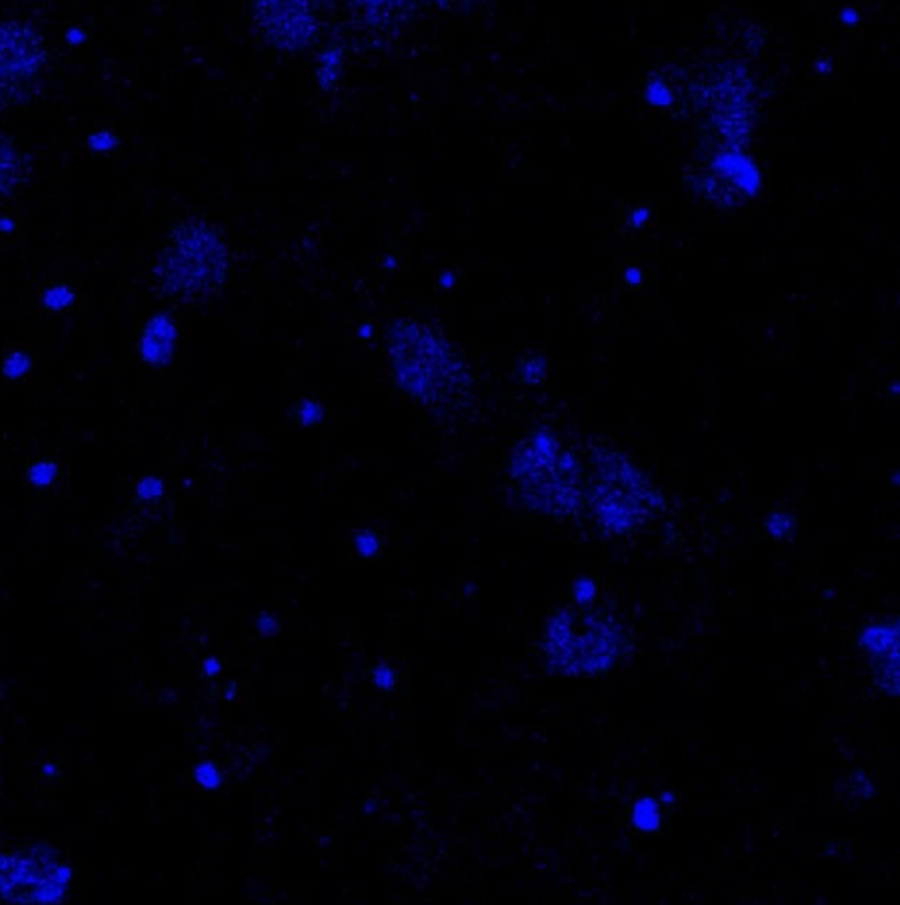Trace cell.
Returning <instances> with one entry per match:
<instances>
[{
	"instance_id": "cell-6",
	"label": "cell",
	"mask_w": 900,
	"mask_h": 905,
	"mask_svg": "<svg viewBox=\"0 0 900 905\" xmlns=\"http://www.w3.org/2000/svg\"><path fill=\"white\" fill-rule=\"evenodd\" d=\"M179 329L170 313H154L147 320L142 336H140V356L145 365L153 368H167L174 361Z\"/></svg>"
},
{
	"instance_id": "cell-28",
	"label": "cell",
	"mask_w": 900,
	"mask_h": 905,
	"mask_svg": "<svg viewBox=\"0 0 900 905\" xmlns=\"http://www.w3.org/2000/svg\"><path fill=\"white\" fill-rule=\"evenodd\" d=\"M625 280L628 283H639L641 282V273H639L637 269H628V271H626Z\"/></svg>"
},
{
	"instance_id": "cell-23",
	"label": "cell",
	"mask_w": 900,
	"mask_h": 905,
	"mask_svg": "<svg viewBox=\"0 0 900 905\" xmlns=\"http://www.w3.org/2000/svg\"><path fill=\"white\" fill-rule=\"evenodd\" d=\"M255 628H257V632L262 637H271V635L280 632V623H278V619L273 614L264 612V614H259V617H257Z\"/></svg>"
},
{
	"instance_id": "cell-8",
	"label": "cell",
	"mask_w": 900,
	"mask_h": 905,
	"mask_svg": "<svg viewBox=\"0 0 900 905\" xmlns=\"http://www.w3.org/2000/svg\"><path fill=\"white\" fill-rule=\"evenodd\" d=\"M630 822L637 831L641 833H655L660 828L662 822V814H660V805L655 798L644 796L635 801L630 808Z\"/></svg>"
},
{
	"instance_id": "cell-2",
	"label": "cell",
	"mask_w": 900,
	"mask_h": 905,
	"mask_svg": "<svg viewBox=\"0 0 900 905\" xmlns=\"http://www.w3.org/2000/svg\"><path fill=\"white\" fill-rule=\"evenodd\" d=\"M229 266V246L220 230L209 221L188 218L168 230L153 274L163 296L195 305L223 289Z\"/></svg>"
},
{
	"instance_id": "cell-4",
	"label": "cell",
	"mask_w": 900,
	"mask_h": 905,
	"mask_svg": "<svg viewBox=\"0 0 900 905\" xmlns=\"http://www.w3.org/2000/svg\"><path fill=\"white\" fill-rule=\"evenodd\" d=\"M45 71L41 34L25 23H0V108H20L38 98Z\"/></svg>"
},
{
	"instance_id": "cell-12",
	"label": "cell",
	"mask_w": 900,
	"mask_h": 905,
	"mask_svg": "<svg viewBox=\"0 0 900 905\" xmlns=\"http://www.w3.org/2000/svg\"><path fill=\"white\" fill-rule=\"evenodd\" d=\"M32 370V356L25 350H13L2 359V373L9 381H20Z\"/></svg>"
},
{
	"instance_id": "cell-18",
	"label": "cell",
	"mask_w": 900,
	"mask_h": 905,
	"mask_svg": "<svg viewBox=\"0 0 900 905\" xmlns=\"http://www.w3.org/2000/svg\"><path fill=\"white\" fill-rule=\"evenodd\" d=\"M519 372L522 375V379L527 384H534V382L542 381L543 377H545V373H547V363H545V359L538 358V356H531V358H526L519 365Z\"/></svg>"
},
{
	"instance_id": "cell-7",
	"label": "cell",
	"mask_w": 900,
	"mask_h": 905,
	"mask_svg": "<svg viewBox=\"0 0 900 905\" xmlns=\"http://www.w3.org/2000/svg\"><path fill=\"white\" fill-rule=\"evenodd\" d=\"M22 179V156L13 145L0 140V198L9 197L20 186Z\"/></svg>"
},
{
	"instance_id": "cell-24",
	"label": "cell",
	"mask_w": 900,
	"mask_h": 905,
	"mask_svg": "<svg viewBox=\"0 0 900 905\" xmlns=\"http://www.w3.org/2000/svg\"><path fill=\"white\" fill-rule=\"evenodd\" d=\"M649 220V209L646 207H639V209H635L634 213L630 214V223L634 225V227H642V225H646Z\"/></svg>"
},
{
	"instance_id": "cell-13",
	"label": "cell",
	"mask_w": 900,
	"mask_h": 905,
	"mask_svg": "<svg viewBox=\"0 0 900 905\" xmlns=\"http://www.w3.org/2000/svg\"><path fill=\"white\" fill-rule=\"evenodd\" d=\"M61 476V467L50 460H39L29 467L27 480L36 488L52 487Z\"/></svg>"
},
{
	"instance_id": "cell-11",
	"label": "cell",
	"mask_w": 900,
	"mask_h": 905,
	"mask_svg": "<svg viewBox=\"0 0 900 905\" xmlns=\"http://www.w3.org/2000/svg\"><path fill=\"white\" fill-rule=\"evenodd\" d=\"M642 99L653 107H667L671 105L674 94L664 78L649 77L642 82Z\"/></svg>"
},
{
	"instance_id": "cell-27",
	"label": "cell",
	"mask_w": 900,
	"mask_h": 905,
	"mask_svg": "<svg viewBox=\"0 0 900 905\" xmlns=\"http://www.w3.org/2000/svg\"><path fill=\"white\" fill-rule=\"evenodd\" d=\"M16 230L15 221L11 220V218H0V234H13Z\"/></svg>"
},
{
	"instance_id": "cell-25",
	"label": "cell",
	"mask_w": 900,
	"mask_h": 905,
	"mask_svg": "<svg viewBox=\"0 0 900 905\" xmlns=\"http://www.w3.org/2000/svg\"><path fill=\"white\" fill-rule=\"evenodd\" d=\"M204 672H206V676H216L222 672V663L218 662L216 658H207L204 662Z\"/></svg>"
},
{
	"instance_id": "cell-14",
	"label": "cell",
	"mask_w": 900,
	"mask_h": 905,
	"mask_svg": "<svg viewBox=\"0 0 900 905\" xmlns=\"http://www.w3.org/2000/svg\"><path fill=\"white\" fill-rule=\"evenodd\" d=\"M382 550V540L381 536L374 529H361L356 536H354V552L358 554L361 559H375V557H379Z\"/></svg>"
},
{
	"instance_id": "cell-1",
	"label": "cell",
	"mask_w": 900,
	"mask_h": 905,
	"mask_svg": "<svg viewBox=\"0 0 900 905\" xmlns=\"http://www.w3.org/2000/svg\"><path fill=\"white\" fill-rule=\"evenodd\" d=\"M389 363L398 386L428 407L455 405L469 389V373L443 336L418 319L388 329Z\"/></svg>"
},
{
	"instance_id": "cell-26",
	"label": "cell",
	"mask_w": 900,
	"mask_h": 905,
	"mask_svg": "<svg viewBox=\"0 0 900 905\" xmlns=\"http://www.w3.org/2000/svg\"><path fill=\"white\" fill-rule=\"evenodd\" d=\"M437 285H439V289L450 290L451 287L455 285V276H453L450 271H446V273H443L441 274V276H439Z\"/></svg>"
},
{
	"instance_id": "cell-22",
	"label": "cell",
	"mask_w": 900,
	"mask_h": 905,
	"mask_svg": "<svg viewBox=\"0 0 900 905\" xmlns=\"http://www.w3.org/2000/svg\"><path fill=\"white\" fill-rule=\"evenodd\" d=\"M839 22L844 31H856L862 23V13L853 6H844L839 11Z\"/></svg>"
},
{
	"instance_id": "cell-16",
	"label": "cell",
	"mask_w": 900,
	"mask_h": 905,
	"mask_svg": "<svg viewBox=\"0 0 900 905\" xmlns=\"http://www.w3.org/2000/svg\"><path fill=\"white\" fill-rule=\"evenodd\" d=\"M195 778L206 789H218L223 782L222 771L211 761L200 762L195 769Z\"/></svg>"
},
{
	"instance_id": "cell-29",
	"label": "cell",
	"mask_w": 900,
	"mask_h": 905,
	"mask_svg": "<svg viewBox=\"0 0 900 905\" xmlns=\"http://www.w3.org/2000/svg\"><path fill=\"white\" fill-rule=\"evenodd\" d=\"M227 699H229V700L236 699V686H234V685L229 686V695H227Z\"/></svg>"
},
{
	"instance_id": "cell-21",
	"label": "cell",
	"mask_w": 900,
	"mask_h": 905,
	"mask_svg": "<svg viewBox=\"0 0 900 905\" xmlns=\"http://www.w3.org/2000/svg\"><path fill=\"white\" fill-rule=\"evenodd\" d=\"M163 494V481L158 480V478H145V480L140 481L137 485V495L140 499H144V501H151V499H156V497H160Z\"/></svg>"
},
{
	"instance_id": "cell-20",
	"label": "cell",
	"mask_w": 900,
	"mask_h": 905,
	"mask_svg": "<svg viewBox=\"0 0 900 905\" xmlns=\"http://www.w3.org/2000/svg\"><path fill=\"white\" fill-rule=\"evenodd\" d=\"M397 681V670L393 669L391 665H386V663L377 665L374 672H372V683H374V686H377L379 690H382V692L393 690V688L397 686Z\"/></svg>"
},
{
	"instance_id": "cell-17",
	"label": "cell",
	"mask_w": 900,
	"mask_h": 905,
	"mask_svg": "<svg viewBox=\"0 0 900 905\" xmlns=\"http://www.w3.org/2000/svg\"><path fill=\"white\" fill-rule=\"evenodd\" d=\"M596 593H598V586H596V582L593 578H579V580L573 584V603H575L577 607H588L589 603L595 600Z\"/></svg>"
},
{
	"instance_id": "cell-19",
	"label": "cell",
	"mask_w": 900,
	"mask_h": 905,
	"mask_svg": "<svg viewBox=\"0 0 900 905\" xmlns=\"http://www.w3.org/2000/svg\"><path fill=\"white\" fill-rule=\"evenodd\" d=\"M296 416H298L299 425L313 426L317 425V423H321L322 416H324V409H322V405L319 404V402H315V400H303V402L298 405Z\"/></svg>"
},
{
	"instance_id": "cell-15",
	"label": "cell",
	"mask_w": 900,
	"mask_h": 905,
	"mask_svg": "<svg viewBox=\"0 0 900 905\" xmlns=\"http://www.w3.org/2000/svg\"><path fill=\"white\" fill-rule=\"evenodd\" d=\"M809 71L821 82H832L840 75V62L835 55H814L809 61Z\"/></svg>"
},
{
	"instance_id": "cell-3",
	"label": "cell",
	"mask_w": 900,
	"mask_h": 905,
	"mask_svg": "<svg viewBox=\"0 0 900 905\" xmlns=\"http://www.w3.org/2000/svg\"><path fill=\"white\" fill-rule=\"evenodd\" d=\"M623 632L607 617L580 616L563 609L550 617L545 651L552 670L593 676L611 669L623 646Z\"/></svg>"
},
{
	"instance_id": "cell-9",
	"label": "cell",
	"mask_w": 900,
	"mask_h": 905,
	"mask_svg": "<svg viewBox=\"0 0 900 905\" xmlns=\"http://www.w3.org/2000/svg\"><path fill=\"white\" fill-rule=\"evenodd\" d=\"M78 292L69 283H54L41 292V308L48 313H62L77 305Z\"/></svg>"
},
{
	"instance_id": "cell-10",
	"label": "cell",
	"mask_w": 900,
	"mask_h": 905,
	"mask_svg": "<svg viewBox=\"0 0 900 905\" xmlns=\"http://www.w3.org/2000/svg\"><path fill=\"white\" fill-rule=\"evenodd\" d=\"M766 531L773 540L786 541L796 533V517L794 511L777 508L771 511L766 520Z\"/></svg>"
},
{
	"instance_id": "cell-5",
	"label": "cell",
	"mask_w": 900,
	"mask_h": 905,
	"mask_svg": "<svg viewBox=\"0 0 900 905\" xmlns=\"http://www.w3.org/2000/svg\"><path fill=\"white\" fill-rule=\"evenodd\" d=\"M253 20L260 36L285 52L310 45L317 32L310 0H255Z\"/></svg>"
}]
</instances>
